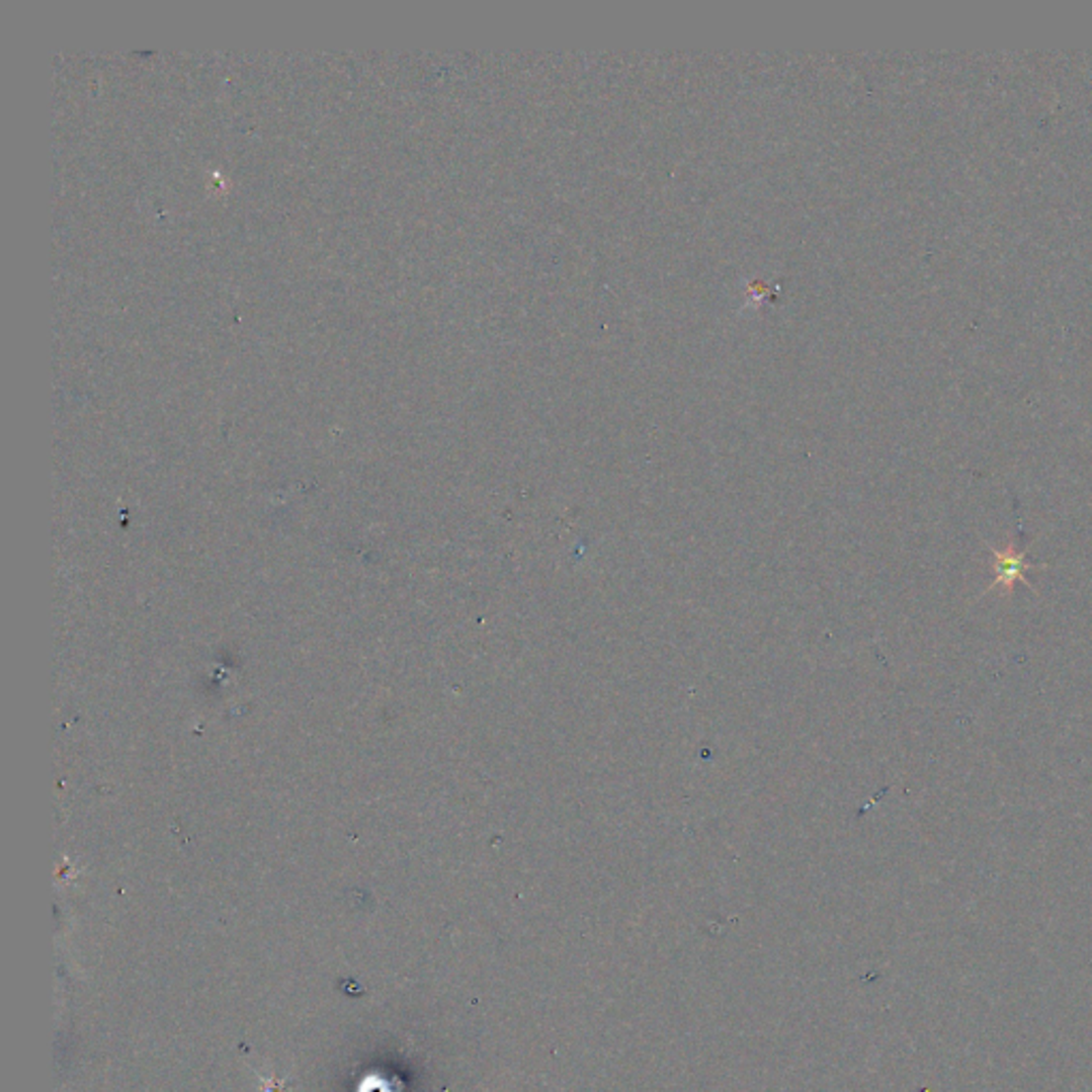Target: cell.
Masks as SVG:
<instances>
[{"instance_id": "obj_1", "label": "cell", "mask_w": 1092, "mask_h": 1092, "mask_svg": "<svg viewBox=\"0 0 1092 1092\" xmlns=\"http://www.w3.org/2000/svg\"><path fill=\"white\" fill-rule=\"evenodd\" d=\"M990 552H992V561H994L996 578H994V583H990V587L986 589V593L1001 587L1005 596H1011V593H1014L1016 581L1024 583L1029 589L1035 591V585L1027 578V572L1033 570V568H1040V563H1031V561L1024 559V552L1018 550L1014 545H1009V546L1003 548V550L990 548Z\"/></svg>"}]
</instances>
